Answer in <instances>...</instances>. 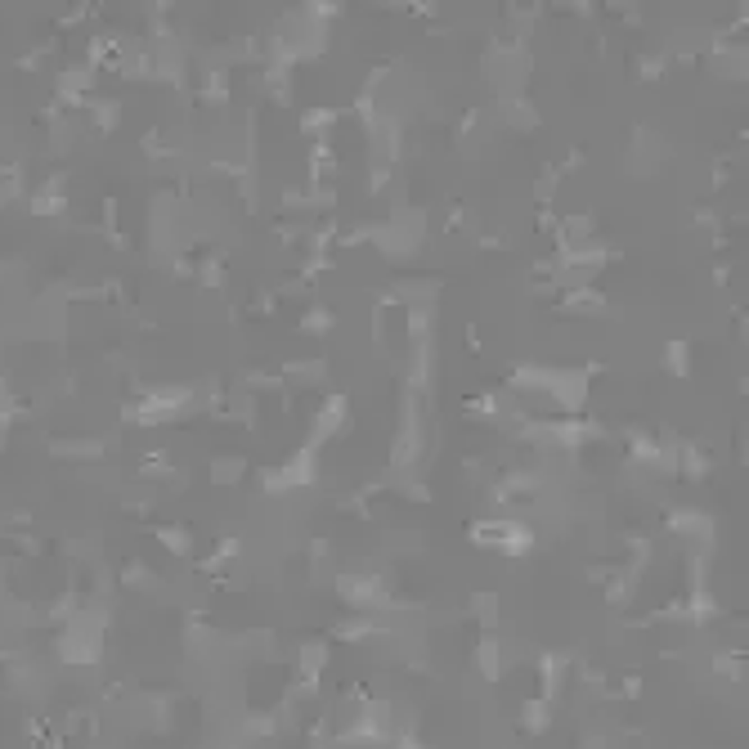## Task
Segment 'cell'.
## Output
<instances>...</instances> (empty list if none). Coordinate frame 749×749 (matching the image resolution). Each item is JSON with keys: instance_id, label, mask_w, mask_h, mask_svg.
<instances>
[{"instance_id": "6da1fadb", "label": "cell", "mask_w": 749, "mask_h": 749, "mask_svg": "<svg viewBox=\"0 0 749 749\" xmlns=\"http://www.w3.org/2000/svg\"><path fill=\"white\" fill-rule=\"evenodd\" d=\"M198 400H202V391H198V387H180V382H171V387L149 391V396L131 409V418H135L140 427H162V422H175V418L193 413V409H198Z\"/></svg>"}, {"instance_id": "7a4b0ae2", "label": "cell", "mask_w": 749, "mask_h": 749, "mask_svg": "<svg viewBox=\"0 0 749 749\" xmlns=\"http://www.w3.org/2000/svg\"><path fill=\"white\" fill-rule=\"evenodd\" d=\"M472 543L476 548H489V552H507V557H521L534 548V530L516 516H489V521H476L472 525Z\"/></svg>"}, {"instance_id": "3957f363", "label": "cell", "mask_w": 749, "mask_h": 749, "mask_svg": "<svg viewBox=\"0 0 749 749\" xmlns=\"http://www.w3.org/2000/svg\"><path fill=\"white\" fill-rule=\"evenodd\" d=\"M314 481H319V449H310V445H301L287 463L265 472V489L269 494H296V489H310Z\"/></svg>"}, {"instance_id": "277c9868", "label": "cell", "mask_w": 749, "mask_h": 749, "mask_svg": "<svg viewBox=\"0 0 749 749\" xmlns=\"http://www.w3.org/2000/svg\"><path fill=\"white\" fill-rule=\"evenodd\" d=\"M668 534L682 543V548H695V552H709L713 539H718V525L709 512H695V507H677L668 512Z\"/></svg>"}, {"instance_id": "5b68a950", "label": "cell", "mask_w": 749, "mask_h": 749, "mask_svg": "<svg viewBox=\"0 0 749 749\" xmlns=\"http://www.w3.org/2000/svg\"><path fill=\"white\" fill-rule=\"evenodd\" d=\"M345 427H350V400H345V396H328V400L314 404V413H310V449L328 445V440L341 436Z\"/></svg>"}, {"instance_id": "8992f818", "label": "cell", "mask_w": 749, "mask_h": 749, "mask_svg": "<svg viewBox=\"0 0 749 749\" xmlns=\"http://www.w3.org/2000/svg\"><path fill=\"white\" fill-rule=\"evenodd\" d=\"M341 601H350L354 610H382L387 606V583L378 575H341L336 583Z\"/></svg>"}, {"instance_id": "52a82bcc", "label": "cell", "mask_w": 749, "mask_h": 749, "mask_svg": "<svg viewBox=\"0 0 749 749\" xmlns=\"http://www.w3.org/2000/svg\"><path fill=\"white\" fill-rule=\"evenodd\" d=\"M561 310H566V314H601V310H606V296H601L597 287H583V283H579V287H566V292H561Z\"/></svg>"}, {"instance_id": "ba28073f", "label": "cell", "mask_w": 749, "mask_h": 749, "mask_svg": "<svg viewBox=\"0 0 749 749\" xmlns=\"http://www.w3.org/2000/svg\"><path fill=\"white\" fill-rule=\"evenodd\" d=\"M713 72H722L727 81H740L745 77V50L740 46H718L713 50Z\"/></svg>"}, {"instance_id": "9c48e42d", "label": "cell", "mask_w": 749, "mask_h": 749, "mask_svg": "<svg viewBox=\"0 0 749 749\" xmlns=\"http://www.w3.org/2000/svg\"><path fill=\"white\" fill-rule=\"evenodd\" d=\"M664 363H668L673 378H686V372H691V345L686 341H668L664 345Z\"/></svg>"}, {"instance_id": "30bf717a", "label": "cell", "mask_w": 749, "mask_h": 749, "mask_svg": "<svg viewBox=\"0 0 749 749\" xmlns=\"http://www.w3.org/2000/svg\"><path fill=\"white\" fill-rule=\"evenodd\" d=\"M332 323H336V319H332V310H328V305H310V310H305V319H301V328H305L310 336H328V332H332Z\"/></svg>"}, {"instance_id": "8fae6325", "label": "cell", "mask_w": 749, "mask_h": 749, "mask_svg": "<svg viewBox=\"0 0 749 749\" xmlns=\"http://www.w3.org/2000/svg\"><path fill=\"white\" fill-rule=\"evenodd\" d=\"M287 382H296V387H305V382H319L323 378V359H310V363H287V372H283Z\"/></svg>"}, {"instance_id": "7c38bea8", "label": "cell", "mask_w": 749, "mask_h": 749, "mask_svg": "<svg viewBox=\"0 0 749 749\" xmlns=\"http://www.w3.org/2000/svg\"><path fill=\"white\" fill-rule=\"evenodd\" d=\"M157 539H162L175 557H184V552L193 548V534H189V530H180V525H162V530H157Z\"/></svg>"}, {"instance_id": "4fadbf2b", "label": "cell", "mask_w": 749, "mask_h": 749, "mask_svg": "<svg viewBox=\"0 0 749 749\" xmlns=\"http://www.w3.org/2000/svg\"><path fill=\"white\" fill-rule=\"evenodd\" d=\"M336 126V113L332 108H310L305 113V135H323V131H332Z\"/></svg>"}, {"instance_id": "5bb4252c", "label": "cell", "mask_w": 749, "mask_h": 749, "mask_svg": "<svg viewBox=\"0 0 749 749\" xmlns=\"http://www.w3.org/2000/svg\"><path fill=\"white\" fill-rule=\"evenodd\" d=\"M211 472H216V481H220V485H229V481H238V476H243V463H238V458H220Z\"/></svg>"}]
</instances>
